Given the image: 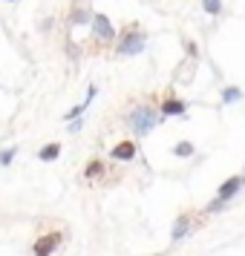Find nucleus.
<instances>
[{"label":"nucleus","instance_id":"1","mask_svg":"<svg viewBox=\"0 0 245 256\" xmlns=\"http://www.w3.org/2000/svg\"><path fill=\"white\" fill-rule=\"evenodd\" d=\"M156 121H159V116H156L153 104H139V106H133V112L127 116V127L136 136H147L156 127Z\"/></svg>","mask_w":245,"mask_h":256},{"label":"nucleus","instance_id":"2","mask_svg":"<svg viewBox=\"0 0 245 256\" xmlns=\"http://www.w3.org/2000/svg\"><path fill=\"white\" fill-rule=\"evenodd\" d=\"M144 44H147L144 32L133 24L130 29H124V32H121V40H118V46H116V55H124V58H130V55H139L141 49H144Z\"/></svg>","mask_w":245,"mask_h":256},{"label":"nucleus","instance_id":"3","mask_svg":"<svg viewBox=\"0 0 245 256\" xmlns=\"http://www.w3.org/2000/svg\"><path fill=\"white\" fill-rule=\"evenodd\" d=\"M242 184H245V182H242V176H231V178H225V184H222L219 190H216V198H213V202L208 204V213L219 210L222 204H225V202H231V198L236 196V190H239Z\"/></svg>","mask_w":245,"mask_h":256},{"label":"nucleus","instance_id":"4","mask_svg":"<svg viewBox=\"0 0 245 256\" xmlns=\"http://www.w3.org/2000/svg\"><path fill=\"white\" fill-rule=\"evenodd\" d=\"M61 242H64V233L49 230V233H44V236H38V239H35L32 254H35V256H52L61 248Z\"/></svg>","mask_w":245,"mask_h":256},{"label":"nucleus","instance_id":"5","mask_svg":"<svg viewBox=\"0 0 245 256\" xmlns=\"http://www.w3.org/2000/svg\"><path fill=\"white\" fill-rule=\"evenodd\" d=\"M90 26H93L95 44H113V40H116V29H113V20H110L107 14H95Z\"/></svg>","mask_w":245,"mask_h":256},{"label":"nucleus","instance_id":"6","mask_svg":"<svg viewBox=\"0 0 245 256\" xmlns=\"http://www.w3.org/2000/svg\"><path fill=\"white\" fill-rule=\"evenodd\" d=\"M193 216H196V213H190V210H185V213H179V216H176L173 230H170V239H173V242H182V239H185L187 233H190L193 228H196Z\"/></svg>","mask_w":245,"mask_h":256},{"label":"nucleus","instance_id":"7","mask_svg":"<svg viewBox=\"0 0 245 256\" xmlns=\"http://www.w3.org/2000/svg\"><path fill=\"white\" fill-rule=\"evenodd\" d=\"M136 152H139L136 141H118L116 147L110 150V156H113L116 162H133V158H136Z\"/></svg>","mask_w":245,"mask_h":256},{"label":"nucleus","instance_id":"8","mask_svg":"<svg viewBox=\"0 0 245 256\" xmlns=\"http://www.w3.org/2000/svg\"><path fill=\"white\" fill-rule=\"evenodd\" d=\"M162 112L164 116H185V101H179V98L170 95V98L162 104Z\"/></svg>","mask_w":245,"mask_h":256},{"label":"nucleus","instance_id":"9","mask_svg":"<svg viewBox=\"0 0 245 256\" xmlns=\"http://www.w3.org/2000/svg\"><path fill=\"white\" fill-rule=\"evenodd\" d=\"M93 18H95V14L90 12V9L75 6V9H72V14H70V24H72V26H78V24H93Z\"/></svg>","mask_w":245,"mask_h":256},{"label":"nucleus","instance_id":"10","mask_svg":"<svg viewBox=\"0 0 245 256\" xmlns=\"http://www.w3.org/2000/svg\"><path fill=\"white\" fill-rule=\"evenodd\" d=\"M93 98H95V86H90V90H87V101H81V104L72 106L70 112H67V118H70V121H78V116H81L84 110L90 106V101H93Z\"/></svg>","mask_w":245,"mask_h":256},{"label":"nucleus","instance_id":"11","mask_svg":"<svg viewBox=\"0 0 245 256\" xmlns=\"http://www.w3.org/2000/svg\"><path fill=\"white\" fill-rule=\"evenodd\" d=\"M104 162H101V158H93V162L87 164V170H84V178H90V182H95V178H98V176H104Z\"/></svg>","mask_w":245,"mask_h":256},{"label":"nucleus","instance_id":"12","mask_svg":"<svg viewBox=\"0 0 245 256\" xmlns=\"http://www.w3.org/2000/svg\"><path fill=\"white\" fill-rule=\"evenodd\" d=\"M61 156V144H55V141H52V144H47V147H41V152H38V158H41V162H55V158H58Z\"/></svg>","mask_w":245,"mask_h":256},{"label":"nucleus","instance_id":"13","mask_svg":"<svg viewBox=\"0 0 245 256\" xmlns=\"http://www.w3.org/2000/svg\"><path fill=\"white\" fill-rule=\"evenodd\" d=\"M242 98V90L239 86H225V92H222V101L225 104H233V101H239Z\"/></svg>","mask_w":245,"mask_h":256},{"label":"nucleus","instance_id":"14","mask_svg":"<svg viewBox=\"0 0 245 256\" xmlns=\"http://www.w3.org/2000/svg\"><path fill=\"white\" fill-rule=\"evenodd\" d=\"M173 156H179V158H187V156H193V144L190 141H179L173 147Z\"/></svg>","mask_w":245,"mask_h":256},{"label":"nucleus","instance_id":"15","mask_svg":"<svg viewBox=\"0 0 245 256\" xmlns=\"http://www.w3.org/2000/svg\"><path fill=\"white\" fill-rule=\"evenodd\" d=\"M202 9L208 14H219L222 12V0H202Z\"/></svg>","mask_w":245,"mask_h":256},{"label":"nucleus","instance_id":"16","mask_svg":"<svg viewBox=\"0 0 245 256\" xmlns=\"http://www.w3.org/2000/svg\"><path fill=\"white\" fill-rule=\"evenodd\" d=\"M15 156H18V147H6V150H0V164H3V167L12 164Z\"/></svg>","mask_w":245,"mask_h":256},{"label":"nucleus","instance_id":"17","mask_svg":"<svg viewBox=\"0 0 245 256\" xmlns=\"http://www.w3.org/2000/svg\"><path fill=\"white\" fill-rule=\"evenodd\" d=\"M81 127H84V121H72V124H70V132H78Z\"/></svg>","mask_w":245,"mask_h":256}]
</instances>
